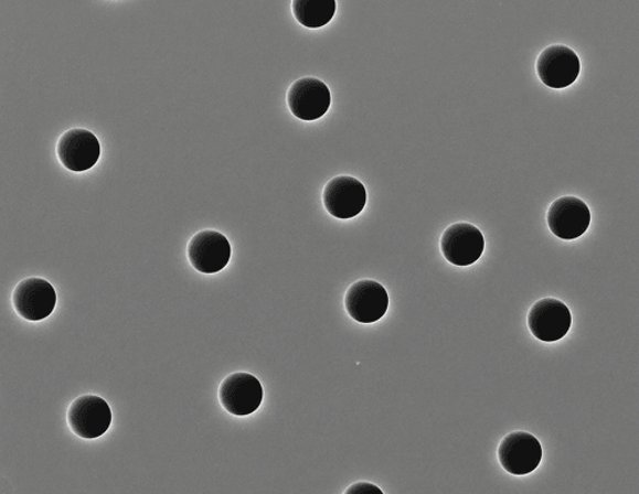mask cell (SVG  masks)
<instances>
[{
    "label": "cell",
    "instance_id": "cell-1",
    "mask_svg": "<svg viewBox=\"0 0 639 494\" xmlns=\"http://www.w3.org/2000/svg\"><path fill=\"white\" fill-rule=\"evenodd\" d=\"M68 425L76 436L85 440L98 439L111 425L109 404L99 396H79L68 409Z\"/></svg>",
    "mask_w": 639,
    "mask_h": 494
},
{
    "label": "cell",
    "instance_id": "cell-5",
    "mask_svg": "<svg viewBox=\"0 0 639 494\" xmlns=\"http://www.w3.org/2000/svg\"><path fill=\"white\" fill-rule=\"evenodd\" d=\"M572 325L569 308L560 299L545 298L533 304L529 314V327L532 335L544 343H554L563 339Z\"/></svg>",
    "mask_w": 639,
    "mask_h": 494
},
{
    "label": "cell",
    "instance_id": "cell-9",
    "mask_svg": "<svg viewBox=\"0 0 639 494\" xmlns=\"http://www.w3.org/2000/svg\"><path fill=\"white\" fill-rule=\"evenodd\" d=\"M288 107L294 116L306 121L317 120L327 115L331 95L322 80L313 77L297 79L287 96Z\"/></svg>",
    "mask_w": 639,
    "mask_h": 494
},
{
    "label": "cell",
    "instance_id": "cell-8",
    "mask_svg": "<svg viewBox=\"0 0 639 494\" xmlns=\"http://www.w3.org/2000/svg\"><path fill=\"white\" fill-rule=\"evenodd\" d=\"M498 453L501 466L513 475L535 472L542 459L541 443L528 432L508 434L501 441Z\"/></svg>",
    "mask_w": 639,
    "mask_h": 494
},
{
    "label": "cell",
    "instance_id": "cell-2",
    "mask_svg": "<svg viewBox=\"0 0 639 494\" xmlns=\"http://www.w3.org/2000/svg\"><path fill=\"white\" fill-rule=\"evenodd\" d=\"M13 305L23 320L43 321L53 313L56 293L50 281L42 278L22 280L13 291Z\"/></svg>",
    "mask_w": 639,
    "mask_h": 494
},
{
    "label": "cell",
    "instance_id": "cell-15",
    "mask_svg": "<svg viewBox=\"0 0 639 494\" xmlns=\"http://www.w3.org/2000/svg\"><path fill=\"white\" fill-rule=\"evenodd\" d=\"M347 494H383V491L377 488L376 485L362 482L355 483L352 487L348 488Z\"/></svg>",
    "mask_w": 639,
    "mask_h": 494
},
{
    "label": "cell",
    "instance_id": "cell-4",
    "mask_svg": "<svg viewBox=\"0 0 639 494\" xmlns=\"http://www.w3.org/2000/svg\"><path fill=\"white\" fill-rule=\"evenodd\" d=\"M344 302L348 314L354 321L374 323L384 318L390 307V296L382 283L361 280L347 290Z\"/></svg>",
    "mask_w": 639,
    "mask_h": 494
},
{
    "label": "cell",
    "instance_id": "cell-6",
    "mask_svg": "<svg viewBox=\"0 0 639 494\" xmlns=\"http://www.w3.org/2000/svg\"><path fill=\"white\" fill-rule=\"evenodd\" d=\"M323 205L327 212L337 218H352L361 214L366 206L365 185L353 176L342 175L331 180L323 190Z\"/></svg>",
    "mask_w": 639,
    "mask_h": 494
},
{
    "label": "cell",
    "instance_id": "cell-7",
    "mask_svg": "<svg viewBox=\"0 0 639 494\" xmlns=\"http://www.w3.org/2000/svg\"><path fill=\"white\" fill-rule=\"evenodd\" d=\"M220 398L224 409L231 415L246 417L260 408L263 386L255 376L239 372L223 380Z\"/></svg>",
    "mask_w": 639,
    "mask_h": 494
},
{
    "label": "cell",
    "instance_id": "cell-11",
    "mask_svg": "<svg viewBox=\"0 0 639 494\" xmlns=\"http://www.w3.org/2000/svg\"><path fill=\"white\" fill-rule=\"evenodd\" d=\"M579 71L578 55L568 46H549L539 56V77L547 87L565 88L573 85L579 76Z\"/></svg>",
    "mask_w": 639,
    "mask_h": 494
},
{
    "label": "cell",
    "instance_id": "cell-14",
    "mask_svg": "<svg viewBox=\"0 0 639 494\" xmlns=\"http://www.w3.org/2000/svg\"><path fill=\"white\" fill-rule=\"evenodd\" d=\"M292 10L296 20L305 28L320 29L333 20L336 0H295Z\"/></svg>",
    "mask_w": 639,
    "mask_h": 494
},
{
    "label": "cell",
    "instance_id": "cell-10",
    "mask_svg": "<svg viewBox=\"0 0 639 494\" xmlns=\"http://www.w3.org/2000/svg\"><path fill=\"white\" fill-rule=\"evenodd\" d=\"M484 238L472 224L458 223L449 226L441 238V253L447 261L456 266H469L481 258Z\"/></svg>",
    "mask_w": 639,
    "mask_h": 494
},
{
    "label": "cell",
    "instance_id": "cell-13",
    "mask_svg": "<svg viewBox=\"0 0 639 494\" xmlns=\"http://www.w3.org/2000/svg\"><path fill=\"white\" fill-rule=\"evenodd\" d=\"M590 223V213L584 201L562 197L549 208L547 224L555 237L564 240L584 236Z\"/></svg>",
    "mask_w": 639,
    "mask_h": 494
},
{
    "label": "cell",
    "instance_id": "cell-12",
    "mask_svg": "<svg viewBox=\"0 0 639 494\" xmlns=\"http://www.w3.org/2000/svg\"><path fill=\"white\" fill-rule=\"evenodd\" d=\"M188 254L193 269L202 273H215L228 265L232 248L228 238L222 233L204 230L191 239Z\"/></svg>",
    "mask_w": 639,
    "mask_h": 494
},
{
    "label": "cell",
    "instance_id": "cell-3",
    "mask_svg": "<svg viewBox=\"0 0 639 494\" xmlns=\"http://www.w3.org/2000/svg\"><path fill=\"white\" fill-rule=\"evenodd\" d=\"M100 152L98 137L83 128L63 133L56 144L62 165L75 173L86 172L95 167L100 159Z\"/></svg>",
    "mask_w": 639,
    "mask_h": 494
}]
</instances>
